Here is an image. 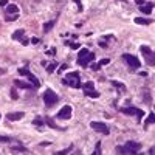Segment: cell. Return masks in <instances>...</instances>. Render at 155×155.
<instances>
[{"mask_svg":"<svg viewBox=\"0 0 155 155\" xmlns=\"http://www.w3.org/2000/svg\"><path fill=\"white\" fill-rule=\"evenodd\" d=\"M45 67H47V73H53L56 70V67H58V64L53 62V64H50V65H45Z\"/></svg>","mask_w":155,"mask_h":155,"instance_id":"obj_23","label":"cell"},{"mask_svg":"<svg viewBox=\"0 0 155 155\" xmlns=\"http://www.w3.org/2000/svg\"><path fill=\"white\" fill-rule=\"evenodd\" d=\"M6 5H8L6 0H0V8H3V6H6Z\"/></svg>","mask_w":155,"mask_h":155,"instance_id":"obj_38","label":"cell"},{"mask_svg":"<svg viewBox=\"0 0 155 155\" xmlns=\"http://www.w3.org/2000/svg\"><path fill=\"white\" fill-rule=\"evenodd\" d=\"M65 45H67V47H70L71 50H78V48L81 47L79 44H76V42H71V41H67V42H65Z\"/></svg>","mask_w":155,"mask_h":155,"instance_id":"obj_22","label":"cell"},{"mask_svg":"<svg viewBox=\"0 0 155 155\" xmlns=\"http://www.w3.org/2000/svg\"><path fill=\"white\" fill-rule=\"evenodd\" d=\"M73 2L78 5V9H79V11H82V3H81V0H73Z\"/></svg>","mask_w":155,"mask_h":155,"instance_id":"obj_31","label":"cell"},{"mask_svg":"<svg viewBox=\"0 0 155 155\" xmlns=\"http://www.w3.org/2000/svg\"><path fill=\"white\" fill-rule=\"evenodd\" d=\"M56 25V20H50V22H47V23H44V33H48L51 28H53Z\"/></svg>","mask_w":155,"mask_h":155,"instance_id":"obj_19","label":"cell"},{"mask_svg":"<svg viewBox=\"0 0 155 155\" xmlns=\"http://www.w3.org/2000/svg\"><path fill=\"white\" fill-rule=\"evenodd\" d=\"M84 95L88 96V98H99V93L96 92L95 88H92V90H84Z\"/></svg>","mask_w":155,"mask_h":155,"instance_id":"obj_18","label":"cell"},{"mask_svg":"<svg viewBox=\"0 0 155 155\" xmlns=\"http://www.w3.org/2000/svg\"><path fill=\"white\" fill-rule=\"evenodd\" d=\"M140 51H141V54L144 56L147 65L153 67V65H155V53H153V50H152L150 47H147V45H141V47H140Z\"/></svg>","mask_w":155,"mask_h":155,"instance_id":"obj_4","label":"cell"},{"mask_svg":"<svg viewBox=\"0 0 155 155\" xmlns=\"http://www.w3.org/2000/svg\"><path fill=\"white\" fill-rule=\"evenodd\" d=\"M5 73H6V70H5V68H0V74H5Z\"/></svg>","mask_w":155,"mask_h":155,"instance_id":"obj_41","label":"cell"},{"mask_svg":"<svg viewBox=\"0 0 155 155\" xmlns=\"http://www.w3.org/2000/svg\"><path fill=\"white\" fill-rule=\"evenodd\" d=\"M25 116V113L23 112H14V113H8L6 115V120L8 121H19V120H22Z\"/></svg>","mask_w":155,"mask_h":155,"instance_id":"obj_13","label":"cell"},{"mask_svg":"<svg viewBox=\"0 0 155 155\" xmlns=\"http://www.w3.org/2000/svg\"><path fill=\"white\" fill-rule=\"evenodd\" d=\"M141 149V144L138 143V141H127V143L124 146H116L115 147V152L116 153H138Z\"/></svg>","mask_w":155,"mask_h":155,"instance_id":"obj_1","label":"cell"},{"mask_svg":"<svg viewBox=\"0 0 155 155\" xmlns=\"http://www.w3.org/2000/svg\"><path fill=\"white\" fill-rule=\"evenodd\" d=\"M135 2H137V3H138V5H143V3H144V2H146V0H135Z\"/></svg>","mask_w":155,"mask_h":155,"instance_id":"obj_40","label":"cell"},{"mask_svg":"<svg viewBox=\"0 0 155 155\" xmlns=\"http://www.w3.org/2000/svg\"><path fill=\"white\" fill-rule=\"evenodd\" d=\"M17 17H19V14H14V16H9V17H6V20H8V22H12V20H16Z\"/></svg>","mask_w":155,"mask_h":155,"instance_id":"obj_33","label":"cell"},{"mask_svg":"<svg viewBox=\"0 0 155 155\" xmlns=\"http://www.w3.org/2000/svg\"><path fill=\"white\" fill-rule=\"evenodd\" d=\"M120 110H121L123 113H126V115H135L138 121H141V120H143V116H144V110H143V109H137V107H121Z\"/></svg>","mask_w":155,"mask_h":155,"instance_id":"obj_8","label":"cell"},{"mask_svg":"<svg viewBox=\"0 0 155 155\" xmlns=\"http://www.w3.org/2000/svg\"><path fill=\"white\" fill-rule=\"evenodd\" d=\"M99 47H101V48H107V42H104V41H99Z\"/></svg>","mask_w":155,"mask_h":155,"instance_id":"obj_37","label":"cell"},{"mask_svg":"<svg viewBox=\"0 0 155 155\" xmlns=\"http://www.w3.org/2000/svg\"><path fill=\"white\" fill-rule=\"evenodd\" d=\"M31 42H33V44H39V39H37V37H33Z\"/></svg>","mask_w":155,"mask_h":155,"instance_id":"obj_39","label":"cell"},{"mask_svg":"<svg viewBox=\"0 0 155 155\" xmlns=\"http://www.w3.org/2000/svg\"><path fill=\"white\" fill-rule=\"evenodd\" d=\"M95 61V53L92 51H88L87 48H81L79 54H78V64H79L81 67H88L90 62Z\"/></svg>","mask_w":155,"mask_h":155,"instance_id":"obj_3","label":"cell"},{"mask_svg":"<svg viewBox=\"0 0 155 155\" xmlns=\"http://www.w3.org/2000/svg\"><path fill=\"white\" fill-rule=\"evenodd\" d=\"M6 14H19V6L17 5H12V3H8L6 5Z\"/></svg>","mask_w":155,"mask_h":155,"instance_id":"obj_15","label":"cell"},{"mask_svg":"<svg viewBox=\"0 0 155 155\" xmlns=\"http://www.w3.org/2000/svg\"><path fill=\"white\" fill-rule=\"evenodd\" d=\"M153 20L152 19H144V17H135V23L138 25H150Z\"/></svg>","mask_w":155,"mask_h":155,"instance_id":"obj_17","label":"cell"},{"mask_svg":"<svg viewBox=\"0 0 155 155\" xmlns=\"http://www.w3.org/2000/svg\"><path fill=\"white\" fill-rule=\"evenodd\" d=\"M12 39H14V41H20L22 45H28L30 44V41L25 37V31L23 30H16L14 33H12Z\"/></svg>","mask_w":155,"mask_h":155,"instance_id":"obj_11","label":"cell"},{"mask_svg":"<svg viewBox=\"0 0 155 155\" xmlns=\"http://www.w3.org/2000/svg\"><path fill=\"white\" fill-rule=\"evenodd\" d=\"M45 124H47V126H50L51 129H59V130H62L61 127H58V126L53 123V120H51V118H45Z\"/></svg>","mask_w":155,"mask_h":155,"instance_id":"obj_20","label":"cell"},{"mask_svg":"<svg viewBox=\"0 0 155 155\" xmlns=\"http://www.w3.org/2000/svg\"><path fill=\"white\" fill-rule=\"evenodd\" d=\"M90 127L99 134H104V135H109V132H110L109 127L106 126V123H101V121H92L90 123Z\"/></svg>","mask_w":155,"mask_h":155,"instance_id":"obj_9","label":"cell"},{"mask_svg":"<svg viewBox=\"0 0 155 155\" xmlns=\"http://www.w3.org/2000/svg\"><path fill=\"white\" fill-rule=\"evenodd\" d=\"M14 85L16 87H19V88H27V90H31V88H34V85L33 84H27V82H23V81H14Z\"/></svg>","mask_w":155,"mask_h":155,"instance_id":"obj_16","label":"cell"},{"mask_svg":"<svg viewBox=\"0 0 155 155\" xmlns=\"http://www.w3.org/2000/svg\"><path fill=\"white\" fill-rule=\"evenodd\" d=\"M19 74H22V76H27L28 78V81L34 85V88H39V87H41V82H39V79H37V78L27 68V67H22V68H19Z\"/></svg>","mask_w":155,"mask_h":155,"instance_id":"obj_7","label":"cell"},{"mask_svg":"<svg viewBox=\"0 0 155 155\" xmlns=\"http://www.w3.org/2000/svg\"><path fill=\"white\" fill-rule=\"evenodd\" d=\"M33 124H34V126H44V124H45V121H44V120H41V118H36V120L33 121Z\"/></svg>","mask_w":155,"mask_h":155,"instance_id":"obj_26","label":"cell"},{"mask_svg":"<svg viewBox=\"0 0 155 155\" xmlns=\"http://www.w3.org/2000/svg\"><path fill=\"white\" fill-rule=\"evenodd\" d=\"M93 153H95V155H101V143H99V141L96 143V149H95Z\"/></svg>","mask_w":155,"mask_h":155,"instance_id":"obj_27","label":"cell"},{"mask_svg":"<svg viewBox=\"0 0 155 155\" xmlns=\"http://www.w3.org/2000/svg\"><path fill=\"white\" fill-rule=\"evenodd\" d=\"M99 68H101L99 64H92V70H93V71H98Z\"/></svg>","mask_w":155,"mask_h":155,"instance_id":"obj_32","label":"cell"},{"mask_svg":"<svg viewBox=\"0 0 155 155\" xmlns=\"http://www.w3.org/2000/svg\"><path fill=\"white\" fill-rule=\"evenodd\" d=\"M141 99H143L147 106L152 104V98H150V90L149 88H143V90H141Z\"/></svg>","mask_w":155,"mask_h":155,"instance_id":"obj_12","label":"cell"},{"mask_svg":"<svg viewBox=\"0 0 155 155\" xmlns=\"http://www.w3.org/2000/svg\"><path fill=\"white\" fill-rule=\"evenodd\" d=\"M71 150V147H68V149H64V150H61V152H58L59 155H65V153H68Z\"/></svg>","mask_w":155,"mask_h":155,"instance_id":"obj_34","label":"cell"},{"mask_svg":"<svg viewBox=\"0 0 155 155\" xmlns=\"http://www.w3.org/2000/svg\"><path fill=\"white\" fill-rule=\"evenodd\" d=\"M67 68H68V65H67V64H64V65H61V68H59L58 73H61V71H64V70H67Z\"/></svg>","mask_w":155,"mask_h":155,"instance_id":"obj_36","label":"cell"},{"mask_svg":"<svg viewBox=\"0 0 155 155\" xmlns=\"http://www.w3.org/2000/svg\"><path fill=\"white\" fill-rule=\"evenodd\" d=\"M152 9H153V3H152V2H144L143 5L140 6V11L144 12V14H150Z\"/></svg>","mask_w":155,"mask_h":155,"instance_id":"obj_14","label":"cell"},{"mask_svg":"<svg viewBox=\"0 0 155 155\" xmlns=\"http://www.w3.org/2000/svg\"><path fill=\"white\" fill-rule=\"evenodd\" d=\"M0 141H2V143H9L11 138L9 137H0Z\"/></svg>","mask_w":155,"mask_h":155,"instance_id":"obj_30","label":"cell"},{"mask_svg":"<svg viewBox=\"0 0 155 155\" xmlns=\"http://www.w3.org/2000/svg\"><path fill=\"white\" fill-rule=\"evenodd\" d=\"M112 85H113V87H120L121 90H126L124 84H123V82H118V81H112Z\"/></svg>","mask_w":155,"mask_h":155,"instance_id":"obj_25","label":"cell"},{"mask_svg":"<svg viewBox=\"0 0 155 155\" xmlns=\"http://www.w3.org/2000/svg\"><path fill=\"white\" fill-rule=\"evenodd\" d=\"M11 98H12V99H17V98H19V96H17V92H16V88L11 90Z\"/></svg>","mask_w":155,"mask_h":155,"instance_id":"obj_29","label":"cell"},{"mask_svg":"<svg viewBox=\"0 0 155 155\" xmlns=\"http://www.w3.org/2000/svg\"><path fill=\"white\" fill-rule=\"evenodd\" d=\"M62 84L64 85H68V87H73V88H81V76H79V71H70L65 79H62Z\"/></svg>","mask_w":155,"mask_h":155,"instance_id":"obj_2","label":"cell"},{"mask_svg":"<svg viewBox=\"0 0 155 155\" xmlns=\"http://www.w3.org/2000/svg\"><path fill=\"white\" fill-rule=\"evenodd\" d=\"M123 59H124V62L127 64V65L130 67V70H137V68H140V67H141L140 59H138L137 56H134V54L124 53V54H123Z\"/></svg>","mask_w":155,"mask_h":155,"instance_id":"obj_6","label":"cell"},{"mask_svg":"<svg viewBox=\"0 0 155 155\" xmlns=\"http://www.w3.org/2000/svg\"><path fill=\"white\" fill-rule=\"evenodd\" d=\"M54 53H56V47H54V48H51L50 51H47V54H48V56H53Z\"/></svg>","mask_w":155,"mask_h":155,"instance_id":"obj_35","label":"cell"},{"mask_svg":"<svg viewBox=\"0 0 155 155\" xmlns=\"http://www.w3.org/2000/svg\"><path fill=\"white\" fill-rule=\"evenodd\" d=\"M71 113H73L71 106H64V107L58 112V118H59V120H68L70 116H71Z\"/></svg>","mask_w":155,"mask_h":155,"instance_id":"obj_10","label":"cell"},{"mask_svg":"<svg viewBox=\"0 0 155 155\" xmlns=\"http://www.w3.org/2000/svg\"><path fill=\"white\" fill-rule=\"evenodd\" d=\"M11 150L12 152H28V149L23 146H11Z\"/></svg>","mask_w":155,"mask_h":155,"instance_id":"obj_21","label":"cell"},{"mask_svg":"<svg viewBox=\"0 0 155 155\" xmlns=\"http://www.w3.org/2000/svg\"><path fill=\"white\" fill-rule=\"evenodd\" d=\"M109 62H110V59H109V58H106V59H102V61H101V62H98V64H99V65L102 67V65H107Z\"/></svg>","mask_w":155,"mask_h":155,"instance_id":"obj_28","label":"cell"},{"mask_svg":"<svg viewBox=\"0 0 155 155\" xmlns=\"http://www.w3.org/2000/svg\"><path fill=\"white\" fill-rule=\"evenodd\" d=\"M153 123H155V113H150L146 120V124H153Z\"/></svg>","mask_w":155,"mask_h":155,"instance_id":"obj_24","label":"cell"},{"mask_svg":"<svg viewBox=\"0 0 155 155\" xmlns=\"http://www.w3.org/2000/svg\"><path fill=\"white\" fill-rule=\"evenodd\" d=\"M42 98H44V102H45L47 107H53L56 102L59 101V96H58L51 88H47V90H45L44 95H42Z\"/></svg>","mask_w":155,"mask_h":155,"instance_id":"obj_5","label":"cell"}]
</instances>
